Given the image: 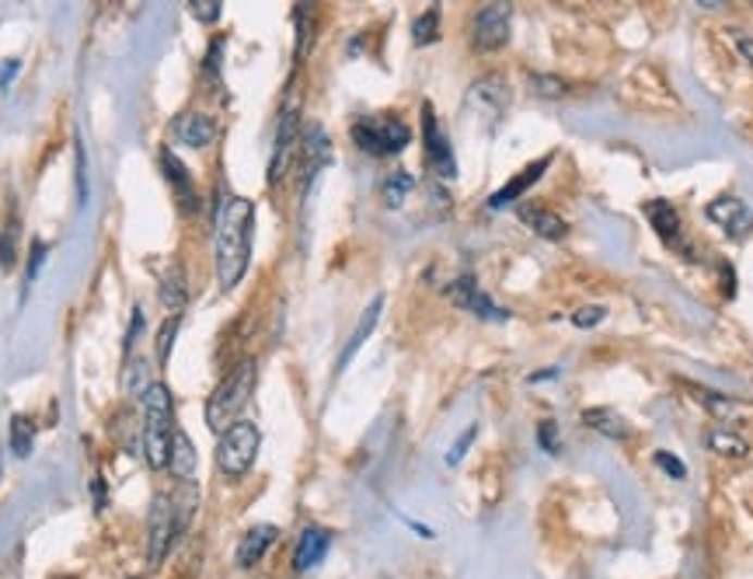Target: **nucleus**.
Returning a JSON list of instances; mask_svg holds the SVG:
<instances>
[{"label":"nucleus","instance_id":"f257e3e1","mask_svg":"<svg viewBox=\"0 0 753 579\" xmlns=\"http://www.w3.org/2000/svg\"><path fill=\"white\" fill-rule=\"evenodd\" d=\"M251 227H255V207L251 199L227 193L220 199L213 217V248H217V276L224 290L242 283L251 262Z\"/></svg>","mask_w":753,"mask_h":579},{"label":"nucleus","instance_id":"f03ea898","mask_svg":"<svg viewBox=\"0 0 753 579\" xmlns=\"http://www.w3.org/2000/svg\"><path fill=\"white\" fill-rule=\"evenodd\" d=\"M255 381H259V364L255 360H242L224 381L213 387V395L207 402V426L213 433H224L231 426L242 419L245 405L255 391Z\"/></svg>","mask_w":753,"mask_h":579},{"label":"nucleus","instance_id":"7ed1b4c3","mask_svg":"<svg viewBox=\"0 0 753 579\" xmlns=\"http://www.w3.org/2000/svg\"><path fill=\"white\" fill-rule=\"evenodd\" d=\"M171 436H175V405H171V391L153 381L144 395V454L150 468H168Z\"/></svg>","mask_w":753,"mask_h":579},{"label":"nucleus","instance_id":"20e7f679","mask_svg":"<svg viewBox=\"0 0 753 579\" xmlns=\"http://www.w3.org/2000/svg\"><path fill=\"white\" fill-rule=\"evenodd\" d=\"M353 140L359 150H367L373 158H391L412 144V130L395 115H363L353 123Z\"/></svg>","mask_w":753,"mask_h":579},{"label":"nucleus","instance_id":"39448f33","mask_svg":"<svg viewBox=\"0 0 753 579\" xmlns=\"http://www.w3.org/2000/svg\"><path fill=\"white\" fill-rule=\"evenodd\" d=\"M259 444H262L259 426L248 419H237L231 430L220 433L217 468L224 471L227 479H242V475H248V468L255 465V457H259Z\"/></svg>","mask_w":753,"mask_h":579},{"label":"nucleus","instance_id":"423d86ee","mask_svg":"<svg viewBox=\"0 0 753 579\" xmlns=\"http://www.w3.org/2000/svg\"><path fill=\"white\" fill-rule=\"evenodd\" d=\"M300 144V106L297 98H289L283 112H280V126H276V144H272V158H269V185H280L289 161H294V150Z\"/></svg>","mask_w":753,"mask_h":579},{"label":"nucleus","instance_id":"0eeeda50","mask_svg":"<svg viewBox=\"0 0 753 579\" xmlns=\"http://www.w3.org/2000/svg\"><path fill=\"white\" fill-rule=\"evenodd\" d=\"M175 541V509L168 496H153L147 514V566H161Z\"/></svg>","mask_w":753,"mask_h":579},{"label":"nucleus","instance_id":"6e6552de","mask_svg":"<svg viewBox=\"0 0 753 579\" xmlns=\"http://www.w3.org/2000/svg\"><path fill=\"white\" fill-rule=\"evenodd\" d=\"M422 144H425V161H430L433 172H436L440 178H454V175H457L454 150H450L447 133H443L440 123H436L430 101L422 106Z\"/></svg>","mask_w":753,"mask_h":579},{"label":"nucleus","instance_id":"1a4fd4ad","mask_svg":"<svg viewBox=\"0 0 753 579\" xmlns=\"http://www.w3.org/2000/svg\"><path fill=\"white\" fill-rule=\"evenodd\" d=\"M509 22H513L509 4H485L474 14V46L482 49V53L503 49L509 42Z\"/></svg>","mask_w":753,"mask_h":579},{"label":"nucleus","instance_id":"9d476101","mask_svg":"<svg viewBox=\"0 0 753 579\" xmlns=\"http://www.w3.org/2000/svg\"><path fill=\"white\" fill-rule=\"evenodd\" d=\"M450 300L457 304V308H465L478 318H485V321H506L509 311H503L499 304H495L482 286H478L474 276H460L450 283Z\"/></svg>","mask_w":753,"mask_h":579},{"label":"nucleus","instance_id":"9b49d317","mask_svg":"<svg viewBox=\"0 0 753 579\" xmlns=\"http://www.w3.org/2000/svg\"><path fill=\"white\" fill-rule=\"evenodd\" d=\"M168 136L175 144H182V147L202 150V147H210V140L217 136V123L207 112H182V115L171 119Z\"/></svg>","mask_w":753,"mask_h":579},{"label":"nucleus","instance_id":"f8f14e48","mask_svg":"<svg viewBox=\"0 0 753 579\" xmlns=\"http://www.w3.org/2000/svg\"><path fill=\"white\" fill-rule=\"evenodd\" d=\"M300 150H304V182H300V196H307L311 182L321 175V168L332 161V140L321 126H307L300 136Z\"/></svg>","mask_w":753,"mask_h":579},{"label":"nucleus","instance_id":"ddd939ff","mask_svg":"<svg viewBox=\"0 0 753 579\" xmlns=\"http://www.w3.org/2000/svg\"><path fill=\"white\" fill-rule=\"evenodd\" d=\"M708 220H715L718 227H723L729 237H746L750 227H753V217L746 210V202L743 199H736V196H723V199H715L708 202Z\"/></svg>","mask_w":753,"mask_h":579},{"label":"nucleus","instance_id":"4468645a","mask_svg":"<svg viewBox=\"0 0 753 579\" xmlns=\"http://www.w3.org/2000/svg\"><path fill=\"white\" fill-rule=\"evenodd\" d=\"M555 161V155H544V158H538L534 164H527L520 175H513L503 189H495L492 196H489V210H503V207H509L513 199H520L530 185H538L541 182V175H544V168Z\"/></svg>","mask_w":753,"mask_h":579},{"label":"nucleus","instance_id":"2eb2a0df","mask_svg":"<svg viewBox=\"0 0 753 579\" xmlns=\"http://www.w3.org/2000/svg\"><path fill=\"white\" fill-rule=\"evenodd\" d=\"M645 217H649V224L656 227V234L663 237L666 245L691 255V248L683 245V237H680V213L674 210V202H666V199H649V202H645Z\"/></svg>","mask_w":753,"mask_h":579},{"label":"nucleus","instance_id":"dca6fc26","mask_svg":"<svg viewBox=\"0 0 753 579\" xmlns=\"http://www.w3.org/2000/svg\"><path fill=\"white\" fill-rule=\"evenodd\" d=\"M332 549V531L324 527H307L297 541V552H294V569L297 572H311L314 566H321L324 555Z\"/></svg>","mask_w":753,"mask_h":579},{"label":"nucleus","instance_id":"f3484780","mask_svg":"<svg viewBox=\"0 0 753 579\" xmlns=\"http://www.w3.org/2000/svg\"><path fill=\"white\" fill-rule=\"evenodd\" d=\"M276 538H280V527H272V523H259V527H251V531H245L242 544H237V566L242 569L259 566L266 552L276 544Z\"/></svg>","mask_w":753,"mask_h":579},{"label":"nucleus","instance_id":"a211bd4d","mask_svg":"<svg viewBox=\"0 0 753 579\" xmlns=\"http://www.w3.org/2000/svg\"><path fill=\"white\" fill-rule=\"evenodd\" d=\"M381 311H384V297H373L370 300V308L359 315V321H356V329H353V335H349V343H346V349H342V356H338V370H346L349 364H353V356L363 349V343L370 338V332L376 329V318H381Z\"/></svg>","mask_w":753,"mask_h":579},{"label":"nucleus","instance_id":"6ab92c4d","mask_svg":"<svg viewBox=\"0 0 753 579\" xmlns=\"http://www.w3.org/2000/svg\"><path fill=\"white\" fill-rule=\"evenodd\" d=\"M168 471L175 475L178 482H193V475H196V444L182 430H175V436H171Z\"/></svg>","mask_w":753,"mask_h":579},{"label":"nucleus","instance_id":"aec40b11","mask_svg":"<svg viewBox=\"0 0 753 579\" xmlns=\"http://www.w3.org/2000/svg\"><path fill=\"white\" fill-rule=\"evenodd\" d=\"M520 220L534 234L547 237V242H558V237H565V231H569V224H565L558 213L544 210V207H520Z\"/></svg>","mask_w":753,"mask_h":579},{"label":"nucleus","instance_id":"412c9836","mask_svg":"<svg viewBox=\"0 0 753 579\" xmlns=\"http://www.w3.org/2000/svg\"><path fill=\"white\" fill-rule=\"evenodd\" d=\"M161 168H164L168 185L178 193V199L185 202V207H196V185H193V175L185 172V164L171 155V150H161Z\"/></svg>","mask_w":753,"mask_h":579},{"label":"nucleus","instance_id":"4be33fe9","mask_svg":"<svg viewBox=\"0 0 753 579\" xmlns=\"http://www.w3.org/2000/svg\"><path fill=\"white\" fill-rule=\"evenodd\" d=\"M471 101H485V112L492 115V119H499L503 115V109L509 106V91H506V81L503 77H482L471 88Z\"/></svg>","mask_w":753,"mask_h":579},{"label":"nucleus","instance_id":"5701e85b","mask_svg":"<svg viewBox=\"0 0 753 579\" xmlns=\"http://www.w3.org/2000/svg\"><path fill=\"white\" fill-rule=\"evenodd\" d=\"M583 422L590 426V430L604 433V436H610V440H625V436L631 433L628 422H625V416L614 412V408H587Z\"/></svg>","mask_w":753,"mask_h":579},{"label":"nucleus","instance_id":"b1692460","mask_svg":"<svg viewBox=\"0 0 753 579\" xmlns=\"http://www.w3.org/2000/svg\"><path fill=\"white\" fill-rule=\"evenodd\" d=\"M412 189H416V178L408 175V172H391L387 178H384V185H381V196H384V202L391 210H398L402 202L412 196Z\"/></svg>","mask_w":753,"mask_h":579},{"label":"nucleus","instance_id":"393cba45","mask_svg":"<svg viewBox=\"0 0 753 579\" xmlns=\"http://www.w3.org/2000/svg\"><path fill=\"white\" fill-rule=\"evenodd\" d=\"M14 259H18V213L11 210L0 231V269H14Z\"/></svg>","mask_w":753,"mask_h":579},{"label":"nucleus","instance_id":"a878e982","mask_svg":"<svg viewBox=\"0 0 753 579\" xmlns=\"http://www.w3.org/2000/svg\"><path fill=\"white\" fill-rule=\"evenodd\" d=\"M32 447H36V426L25 416L11 419V451L14 457H32Z\"/></svg>","mask_w":753,"mask_h":579},{"label":"nucleus","instance_id":"bb28decb","mask_svg":"<svg viewBox=\"0 0 753 579\" xmlns=\"http://www.w3.org/2000/svg\"><path fill=\"white\" fill-rule=\"evenodd\" d=\"M161 300L171 308V315H182L185 300H188V286H185V280H182L178 269H171L168 276H164V283H161Z\"/></svg>","mask_w":753,"mask_h":579},{"label":"nucleus","instance_id":"cd10ccee","mask_svg":"<svg viewBox=\"0 0 753 579\" xmlns=\"http://www.w3.org/2000/svg\"><path fill=\"white\" fill-rule=\"evenodd\" d=\"M708 447H712L715 454H723V457H746V454H750L746 440L736 436V433H729V430H712V433H708Z\"/></svg>","mask_w":753,"mask_h":579},{"label":"nucleus","instance_id":"c85d7f7f","mask_svg":"<svg viewBox=\"0 0 753 579\" xmlns=\"http://www.w3.org/2000/svg\"><path fill=\"white\" fill-rule=\"evenodd\" d=\"M196 503H199V492L193 482H182V492H178V506H171L175 509V534H182L188 523H193L196 517Z\"/></svg>","mask_w":753,"mask_h":579},{"label":"nucleus","instance_id":"c756f323","mask_svg":"<svg viewBox=\"0 0 753 579\" xmlns=\"http://www.w3.org/2000/svg\"><path fill=\"white\" fill-rule=\"evenodd\" d=\"M440 39V8L422 11L416 25H412V42L416 46H433Z\"/></svg>","mask_w":753,"mask_h":579},{"label":"nucleus","instance_id":"7c9ffc66","mask_svg":"<svg viewBox=\"0 0 753 579\" xmlns=\"http://www.w3.org/2000/svg\"><path fill=\"white\" fill-rule=\"evenodd\" d=\"M150 384H153V381H147V364H144V360H133V364L126 367V373H123V387H126V395L144 398L147 391H150Z\"/></svg>","mask_w":753,"mask_h":579},{"label":"nucleus","instance_id":"2f4dec72","mask_svg":"<svg viewBox=\"0 0 753 579\" xmlns=\"http://www.w3.org/2000/svg\"><path fill=\"white\" fill-rule=\"evenodd\" d=\"M178 325H182V315H171L164 318V325L158 332V343H153V353H158V360L161 367L168 364V356H171V346H175V335H178Z\"/></svg>","mask_w":753,"mask_h":579},{"label":"nucleus","instance_id":"473e14b6","mask_svg":"<svg viewBox=\"0 0 753 579\" xmlns=\"http://www.w3.org/2000/svg\"><path fill=\"white\" fill-rule=\"evenodd\" d=\"M604 318H607L604 304H587V308H579V311L572 315V325H576V329H596Z\"/></svg>","mask_w":753,"mask_h":579},{"label":"nucleus","instance_id":"72a5a7b5","mask_svg":"<svg viewBox=\"0 0 753 579\" xmlns=\"http://www.w3.org/2000/svg\"><path fill=\"white\" fill-rule=\"evenodd\" d=\"M220 8L217 0H193V4H188V14H193L196 22H202V25H213L217 19H220Z\"/></svg>","mask_w":753,"mask_h":579},{"label":"nucleus","instance_id":"f704fd0d","mask_svg":"<svg viewBox=\"0 0 753 579\" xmlns=\"http://www.w3.org/2000/svg\"><path fill=\"white\" fill-rule=\"evenodd\" d=\"M694 398H698V402H705V405L712 408V412H723V416H729L732 408H740L732 398H723V395H718V391H705V387H698V391H694Z\"/></svg>","mask_w":753,"mask_h":579},{"label":"nucleus","instance_id":"c9c22d12","mask_svg":"<svg viewBox=\"0 0 753 579\" xmlns=\"http://www.w3.org/2000/svg\"><path fill=\"white\" fill-rule=\"evenodd\" d=\"M311 8H297V60L307 53V42H311Z\"/></svg>","mask_w":753,"mask_h":579},{"label":"nucleus","instance_id":"e433bc0d","mask_svg":"<svg viewBox=\"0 0 753 579\" xmlns=\"http://www.w3.org/2000/svg\"><path fill=\"white\" fill-rule=\"evenodd\" d=\"M42 262H46V245L39 242H32V255H28V272H25V286H32L36 283V276H39V269H42Z\"/></svg>","mask_w":753,"mask_h":579},{"label":"nucleus","instance_id":"4c0bfd02","mask_svg":"<svg viewBox=\"0 0 753 579\" xmlns=\"http://www.w3.org/2000/svg\"><path fill=\"white\" fill-rule=\"evenodd\" d=\"M474 436H478V426H468L465 433L457 436V444H454V451L447 454V465H460V457L468 454V447L474 444Z\"/></svg>","mask_w":753,"mask_h":579},{"label":"nucleus","instance_id":"58836bf2","mask_svg":"<svg viewBox=\"0 0 753 579\" xmlns=\"http://www.w3.org/2000/svg\"><path fill=\"white\" fill-rule=\"evenodd\" d=\"M656 465L670 475V479H688V468H683V461L680 457H674V454H666V451H659L656 454Z\"/></svg>","mask_w":753,"mask_h":579},{"label":"nucleus","instance_id":"ea45409f","mask_svg":"<svg viewBox=\"0 0 753 579\" xmlns=\"http://www.w3.org/2000/svg\"><path fill=\"white\" fill-rule=\"evenodd\" d=\"M530 84H534L538 95H547V98H555V95L565 91V84L558 77H544V74H534V77H530Z\"/></svg>","mask_w":753,"mask_h":579},{"label":"nucleus","instance_id":"a19ab883","mask_svg":"<svg viewBox=\"0 0 753 579\" xmlns=\"http://www.w3.org/2000/svg\"><path fill=\"white\" fill-rule=\"evenodd\" d=\"M74 155H77V196L84 202V199H88V172H84V144H81V136H77V144H74Z\"/></svg>","mask_w":753,"mask_h":579},{"label":"nucleus","instance_id":"79ce46f5","mask_svg":"<svg viewBox=\"0 0 753 579\" xmlns=\"http://www.w3.org/2000/svg\"><path fill=\"white\" fill-rule=\"evenodd\" d=\"M538 440H541V447L547 454H558V430H555V422H541L538 426Z\"/></svg>","mask_w":753,"mask_h":579},{"label":"nucleus","instance_id":"37998d69","mask_svg":"<svg viewBox=\"0 0 753 579\" xmlns=\"http://www.w3.org/2000/svg\"><path fill=\"white\" fill-rule=\"evenodd\" d=\"M140 332H144V311H140V308H133L129 329H126V349H133L136 343H140Z\"/></svg>","mask_w":753,"mask_h":579},{"label":"nucleus","instance_id":"c03bdc74","mask_svg":"<svg viewBox=\"0 0 753 579\" xmlns=\"http://www.w3.org/2000/svg\"><path fill=\"white\" fill-rule=\"evenodd\" d=\"M732 42H736V49H740V57H743L746 63H753V39L746 36V32H736Z\"/></svg>","mask_w":753,"mask_h":579},{"label":"nucleus","instance_id":"a18cd8bd","mask_svg":"<svg viewBox=\"0 0 753 579\" xmlns=\"http://www.w3.org/2000/svg\"><path fill=\"white\" fill-rule=\"evenodd\" d=\"M22 71V60H8L4 66H0V91H8V84H11V77Z\"/></svg>","mask_w":753,"mask_h":579},{"label":"nucleus","instance_id":"49530a36","mask_svg":"<svg viewBox=\"0 0 753 579\" xmlns=\"http://www.w3.org/2000/svg\"><path fill=\"white\" fill-rule=\"evenodd\" d=\"M57 579H77V576H57Z\"/></svg>","mask_w":753,"mask_h":579}]
</instances>
